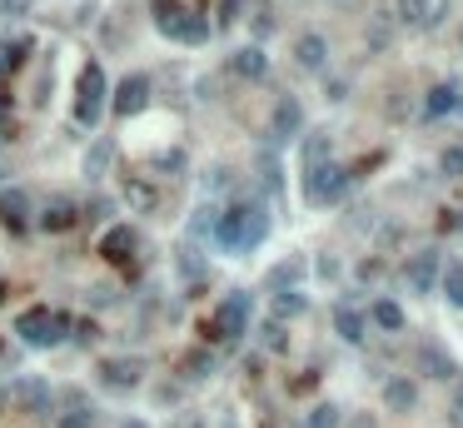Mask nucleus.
Instances as JSON below:
<instances>
[{"mask_svg":"<svg viewBox=\"0 0 463 428\" xmlns=\"http://www.w3.org/2000/svg\"><path fill=\"white\" fill-rule=\"evenodd\" d=\"M5 110H11V95H5V85H0V115H5Z\"/></svg>","mask_w":463,"mask_h":428,"instance_id":"obj_46","label":"nucleus"},{"mask_svg":"<svg viewBox=\"0 0 463 428\" xmlns=\"http://www.w3.org/2000/svg\"><path fill=\"white\" fill-rule=\"evenodd\" d=\"M259 174H264V190L280 194V165H274V155H270V150L259 155Z\"/></svg>","mask_w":463,"mask_h":428,"instance_id":"obj_36","label":"nucleus"},{"mask_svg":"<svg viewBox=\"0 0 463 428\" xmlns=\"http://www.w3.org/2000/svg\"><path fill=\"white\" fill-rule=\"evenodd\" d=\"M5 294H11V290H5V279H0V304H5Z\"/></svg>","mask_w":463,"mask_h":428,"instance_id":"obj_49","label":"nucleus"},{"mask_svg":"<svg viewBox=\"0 0 463 428\" xmlns=\"http://www.w3.org/2000/svg\"><path fill=\"white\" fill-rule=\"evenodd\" d=\"M439 170L449 174V180H463V145H449V150L439 155Z\"/></svg>","mask_w":463,"mask_h":428,"instance_id":"obj_34","label":"nucleus"},{"mask_svg":"<svg viewBox=\"0 0 463 428\" xmlns=\"http://www.w3.org/2000/svg\"><path fill=\"white\" fill-rule=\"evenodd\" d=\"M249 0H219V25H235L239 15H245Z\"/></svg>","mask_w":463,"mask_h":428,"instance_id":"obj_40","label":"nucleus"},{"mask_svg":"<svg viewBox=\"0 0 463 428\" xmlns=\"http://www.w3.org/2000/svg\"><path fill=\"white\" fill-rule=\"evenodd\" d=\"M184 379H209V374H215V353H209V349H194V353H184Z\"/></svg>","mask_w":463,"mask_h":428,"instance_id":"obj_29","label":"nucleus"},{"mask_svg":"<svg viewBox=\"0 0 463 428\" xmlns=\"http://www.w3.org/2000/svg\"><path fill=\"white\" fill-rule=\"evenodd\" d=\"M209 334H215V339H225V343H235L239 334H249V294H245V290L225 294V299L215 304V319H209Z\"/></svg>","mask_w":463,"mask_h":428,"instance_id":"obj_6","label":"nucleus"},{"mask_svg":"<svg viewBox=\"0 0 463 428\" xmlns=\"http://www.w3.org/2000/svg\"><path fill=\"white\" fill-rule=\"evenodd\" d=\"M404 279H409L414 294H433V284H439V249H419L404 264Z\"/></svg>","mask_w":463,"mask_h":428,"instance_id":"obj_10","label":"nucleus"},{"mask_svg":"<svg viewBox=\"0 0 463 428\" xmlns=\"http://www.w3.org/2000/svg\"><path fill=\"white\" fill-rule=\"evenodd\" d=\"M324 160H329V135H309L304 139V174L319 170Z\"/></svg>","mask_w":463,"mask_h":428,"instance_id":"obj_32","label":"nucleus"},{"mask_svg":"<svg viewBox=\"0 0 463 428\" xmlns=\"http://www.w3.org/2000/svg\"><path fill=\"white\" fill-rule=\"evenodd\" d=\"M65 329H70V314L50 309V304H35V309H25L21 319H15V334H21L31 349H50V343H60Z\"/></svg>","mask_w":463,"mask_h":428,"instance_id":"obj_3","label":"nucleus"},{"mask_svg":"<svg viewBox=\"0 0 463 428\" xmlns=\"http://www.w3.org/2000/svg\"><path fill=\"white\" fill-rule=\"evenodd\" d=\"M105 214H110V204H105V200H90V204H85V219H90V225H100Z\"/></svg>","mask_w":463,"mask_h":428,"instance_id":"obj_41","label":"nucleus"},{"mask_svg":"<svg viewBox=\"0 0 463 428\" xmlns=\"http://www.w3.org/2000/svg\"><path fill=\"white\" fill-rule=\"evenodd\" d=\"M140 374H145L140 359H105V364H100L105 388H135V384H140Z\"/></svg>","mask_w":463,"mask_h":428,"instance_id":"obj_13","label":"nucleus"},{"mask_svg":"<svg viewBox=\"0 0 463 428\" xmlns=\"http://www.w3.org/2000/svg\"><path fill=\"white\" fill-rule=\"evenodd\" d=\"M31 11H35V0H0V15L5 21H25Z\"/></svg>","mask_w":463,"mask_h":428,"instance_id":"obj_37","label":"nucleus"},{"mask_svg":"<svg viewBox=\"0 0 463 428\" xmlns=\"http://www.w3.org/2000/svg\"><path fill=\"white\" fill-rule=\"evenodd\" d=\"M364 40H369V55H384L388 45H394V15H388V11L369 15V31H364Z\"/></svg>","mask_w":463,"mask_h":428,"instance_id":"obj_19","label":"nucleus"},{"mask_svg":"<svg viewBox=\"0 0 463 428\" xmlns=\"http://www.w3.org/2000/svg\"><path fill=\"white\" fill-rule=\"evenodd\" d=\"M319 274L324 279H339V259H319Z\"/></svg>","mask_w":463,"mask_h":428,"instance_id":"obj_44","label":"nucleus"},{"mask_svg":"<svg viewBox=\"0 0 463 428\" xmlns=\"http://www.w3.org/2000/svg\"><path fill=\"white\" fill-rule=\"evenodd\" d=\"M414 364H419L423 379H443V384H449V379H459V364H453L439 343H419V349H414Z\"/></svg>","mask_w":463,"mask_h":428,"instance_id":"obj_11","label":"nucleus"},{"mask_svg":"<svg viewBox=\"0 0 463 428\" xmlns=\"http://www.w3.org/2000/svg\"><path fill=\"white\" fill-rule=\"evenodd\" d=\"M394 25H414V31H429V15H433V5L429 0H399V5H394Z\"/></svg>","mask_w":463,"mask_h":428,"instance_id":"obj_22","label":"nucleus"},{"mask_svg":"<svg viewBox=\"0 0 463 428\" xmlns=\"http://www.w3.org/2000/svg\"><path fill=\"white\" fill-rule=\"evenodd\" d=\"M339 428H378V424H374V414H349Z\"/></svg>","mask_w":463,"mask_h":428,"instance_id":"obj_42","label":"nucleus"},{"mask_svg":"<svg viewBox=\"0 0 463 428\" xmlns=\"http://www.w3.org/2000/svg\"><path fill=\"white\" fill-rule=\"evenodd\" d=\"M364 319L374 324V329H384V334H399V329H404V309H399L394 299H374Z\"/></svg>","mask_w":463,"mask_h":428,"instance_id":"obj_20","label":"nucleus"},{"mask_svg":"<svg viewBox=\"0 0 463 428\" xmlns=\"http://www.w3.org/2000/svg\"><path fill=\"white\" fill-rule=\"evenodd\" d=\"M294 65H299V70H309V76H319L324 65H329V40H324V35H299V40H294Z\"/></svg>","mask_w":463,"mask_h":428,"instance_id":"obj_12","label":"nucleus"},{"mask_svg":"<svg viewBox=\"0 0 463 428\" xmlns=\"http://www.w3.org/2000/svg\"><path fill=\"white\" fill-rule=\"evenodd\" d=\"M180 428H200V418H180Z\"/></svg>","mask_w":463,"mask_h":428,"instance_id":"obj_48","label":"nucleus"},{"mask_svg":"<svg viewBox=\"0 0 463 428\" xmlns=\"http://www.w3.org/2000/svg\"><path fill=\"white\" fill-rule=\"evenodd\" d=\"M453 45H459V50H463V21H459V31H453Z\"/></svg>","mask_w":463,"mask_h":428,"instance_id":"obj_47","label":"nucleus"},{"mask_svg":"<svg viewBox=\"0 0 463 428\" xmlns=\"http://www.w3.org/2000/svg\"><path fill=\"white\" fill-rule=\"evenodd\" d=\"M76 339L80 343H95V324H76Z\"/></svg>","mask_w":463,"mask_h":428,"instance_id":"obj_45","label":"nucleus"},{"mask_svg":"<svg viewBox=\"0 0 463 428\" xmlns=\"http://www.w3.org/2000/svg\"><path fill=\"white\" fill-rule=\"evenodd\" d=\"M270 135H274V145H289V139L304 135V105H299L294 95H280V100H274Z\"/></svg>","mask_w":463,"mask_h":428,"instance_id":"obj_9","label":"nucleus"},{"mask_svg":"<svg viewBox=\"0 0 463 428\" xmlns=\"http://www.w3.org/2000/svg\"><path fill=\"white\" fill-rule=\"evenodd\" d=\"M125 200H129V210H140V214H150L155 204H160V194L150 190L145 180H135V174H125Z\"/></svg>","mask_w":463,"mask_h":428,"instance_id":"obj_27","label":"nucleus"},{"mask_svg":"<svg viewBox=\"0 0 463 428\" xmlns=\"http://www.w3.org/2000/svg\"><path fill=\"white\" fill-rule=\"evenodd\" d=\"M229 70H235L239 80H264V76H270V60H264L259 45H245V50L229 55Z\"/></svg>","mask_w":463,"mask_h":428,"instance_id":"obj_15","label":"nucleus"},{"mask_svg":"<svg viewBox=\"0 0 463 428\" xmlns=\"http://www.w3.org/2000/svg\"><path fill=\"white\" fill-rule=\"evenodd\" d=\"M65 404H70V408H65V414H55V428H95L100 414L80 394H65Z\"/></svg>","mask_w":463,"mask_h":428,"instance_id":"obj_16","label":"nucleus"},{"mask_svg":"<svg viewBox=\"0 0 463 428\" xmlns=\"http://www.w3.org/2000/svg\"><path fill=\"white\" fill-rule=\"evenodd\" d=\"M264 349H289V334H284V324H264Z\"/></svg>","mask_w":463,"mask_h":428,"instance_id":"obj_38","label":"nucleus"},{"mask_svg":"<svg viewBox=\"0 0 463 428\" xmlns=\"http://www.w3.org/2000/svg\"><path fill=\"white\" fill-rule=\"evenodd\" d=\"M384 404H388V414H409V408L419 404V388H414L409 379H388V384H384Z\"/></svg>","mask_w":463,"mask_h":428,"instance_id":"obj_21","label":"nucleus"},{"mask_svg":"<svg viewBox=\"0 0 463 428\" xmlns=\"http://www.w3.org/2000/svg\"><path fill=\"white\" fill-rule=\"evenodd\" d=\"M215 219H219V204L215 200L200 204V210H194V219H190V235L194 239H209V235H215Z\"/></svg>","mask_w":463,"mask_h":428,"instance_id":"obj_30","label":"nucleus"},{"mask_svg":"<svg viewBox=\"0 0 463 428\" xmlns=\"http://www.w3.org/2000/svg\"><path fill=\"white\" fill-rule=\"evenodd\" d=\"M129 428H145V424H129Z\"/></svg>","mask_w":463,"mask_h":428,"instance_id":"obj_50","label":"nucleus"},{"mask_svg":"<svg viewBox=\"0 0 463 428\" xmlns=\"http://www.w3.org/2000/svg\"><path fill=\"white\" fill-rule=\"evenodd\" d=\"M349 184H354V174L344 170V165L324 160L319 170L304 174V194H309V204H339L349 194Z\"/></svg>","mask_w":463,"mask_h":428,"instance_id":"obj_5","label":"nucleus"},{"mask_svg":"<svg viewBox=\"0 0 463 428\" xmlns=\"http://www.w3.org/2000/svg\"><path fill=\"white\" fill-rule=\"evenodd\" d=\"M339 424H344V414H339L334 404H319V408L309 414V428H339Z\"/></svg>","mask_w":463,"mask_h":428,"instance_id":"obj_35","label":"nucleus"},{"mask_svg":"<svg viewBox=\"0 0 463 428\" xmlns=\"http://www.w3.org/2000/svg\"><path fill=\"white\" fill-rule=\"evenodd\" d=\"M449 110H459V85H433L429 90V115H449Z\"/></svg>","mask_w":463,"mask_h":428,"instance_id":"obj_31","label":"nucleus"},{"mask_svg":"<svg viewBox=\"0 0 463 428\" xmlns=\"http://www.w3.org/2000/svg\"><path fill=\"white\" fill-rule=\"evenodd\" d=\"M359 274H364V279H384V264H378V259H364V269H359Z\"/></svg>","mask_w":463,"mask_h":428,"instance_id":"obj_43","label":"nucleus"},{"mask_svg":"<svg viewBox=\"0 0 463 428\" xmlns=\"http://www.w3.org/2000/svg\"><path fill=\"white\" fill-rule=\"evenodd\" d=\"M105 70H100L95 60L80 70V95H76V125H85V129H95L100 125V115H105Z\"/></svg>","mask_w":463,"mask_h":428,"instance_id":"obj_4","label":"nucleus"},{"mask_svg":"<svg viewBox=\"0 0 463 428\" xmlns=\"http://www.w3.org/2000/svg\"><path fill=\"white\" fill-rule=\"evenodd\" d=\"M25 50H31V35H0V76L21 70Z\"/></svg>","mask_w":463,"mask_h":428,"instance_id":"obj_24","label":"nucleus"},{"mask_svg":"<svg viewBox=\"0 0 463 428\" xmlns=\"http://www.w3.org/2000/svg\"><path fill=\"white\" fill-rule=\"evenodd\" d=\"M110 165H115V139H95L90 155H85V174H90V180H105Z\"/></svg>","mask_w":463,"mask_h":428,"instance_id":"obj_25","label":"nucleus"},{"mask_svg":"<svg viewBox=\"0 0 463 428\" xmlns=\"http://www.w3.org/2000/svg\"><path fill=\"white\" fill-rule=\"evenodd\" d=\"M299 274H304L299 259H289V264H274V269H270V290H280V294H284V284L294 290V284H299Z\"/></svg>","mask_w":463,"mask_h":428,"instance_id":"obj_33","label":"nucleus"},{"mask_svg":"<svg viewBox=\"0 0 463 428\" xmlns=\"http://www.w3.org/2000/svg\"><path fill=\"white\" fill-rule=\"evenodd\" d=\"M155 31L170 35V40H184V45H205L209 40V21L200 11H184L174 0H160L155 5Z\"/></svg>","mask_w":463,"mask_h":428,"instance_id":"obj_2","label":"nucleus"},{"mask_svg":"<svg viewBox=\"0 0 463 428\" xmlns=\"http://www.w3.org/2000/svg\"><path fill=\"white\" fill-rule=\"evenodd\" d=\"M439 290H443V299H449L453 309H463V264H459V259L439 269Z\"/></svg>","mask_w":463,"mask_h":428,"instance_id":"obj_26","label":"nucleus"},{"mask_svg":"<svg viewBox=\"0 0 463 428\" xmlns=\"http://www.w3.org/2000/svg\"><path fill=\"white\" fill-rule=\"evenodd\" d=\"M110 110H115L120 120H129V115H140L145 105H150V76H125L115 85V95L105 100Z\"/></svg>","mask_w":463,"mask_h":428,"instance_id":"obj_8","label":"nucleus"},{"mask_svg":"<svg viewBox=\"0 0 463 428\" xmlns=\"http://www.w3.org/2000/svg\"><path fill=\"white\" fill-rule=\"evenodd\" d=\"M304 314V294L299 290H284V294H274V324H284V319H299Z\"/></svg>","mask_w":463,"mask_h":428,"instance_id":"obj_28","label":"nucleus"},{"mask_svg":"<svg viewBox=\"0 0 463 428\" xmlns=\"http://www.w3.org/2000/svg\"><path fill=\"white\" fill-rule=\"evenodd\" d=\"M0 174H5V165H0Z\"/></svg>","mask_w":463,"mask_h":428,"instance_id":"obj_51","label":"nucleus"},{"mask_svg":"<svg viewBox=\"0 0 463 428\" xmlns=\"http://www.w3.org/2000/svg\"><path fill=\"white\" fill-rule=\"evenodd\" d=\"M334 329H339V339H344V343H364L369 319H364V314H359L349 299H339V304H334Z\"/></svg>","mask_w":463,"mask_h":428,"instance_id":"obj_14","label":"nucleus"},{"mask_svg":"<svg viewBox=\"0 0 463 428\" xmlns=\"http://www.w3.org/2000/svg\"><path fill=\"white\" fill-rule=\"evenodd\" d=\"M76 219H80V214H76V204H70V200H50V204L40 210V229H50V235L70 229Z\"/></svg>","mask_w":463,"mask_h":428,"instance_id":"obj_23","label":"nucleus"},{"mask_svg":"<svg viewBox=\"0 0 463 428\" xmlns=\"http://www.w3.org/2000/svg\"><path fill=\"white\" fill-rule=\"evenodd\" d=\"M449 428H463V379H453V404H449Z\"/></svg>","mask_w":463,"mask_h":428,"instance_id":"obj_39","label":"nucleus"},{"mask_svg":"<svg viewBox=\"0 0 463 428\" xmlns=\"http://www.w3.org/2000/svg\"><path fill=\"white\" fill-rule=\"evenodd\" d=\"M215 239L219 249H229V254H249V249H259L264 239H270V210H264V200H235L229 210H219L215 219Z\"/></svg>","mask_w":463,"mask_h":428,"instance_id":"obj_1","label":"nucleus"},{"mask_svg":"<svg viewBox=\"0 0 463 428\" xmlns=\"http://www.w3.org/2000/svg\"><path fill=\"white\" fill-rule=\"evenodd\" d=\"M0 408H11V414H35V418H45V414H50V388H45L40 379H15V384L0 394Z\"/></svg>","mask_w":463,"mask_h":428,"instance_id":"obj_7","label":"nucleus"},{"mask_svg":"<svg viewBox=\"0 0 463 428\" xmlns=\"http://www.w3.org/2000/svg\"><path fill=\"white\" fill-rule=\"evenodd\" d=\"M129 249H135V229H129V225H115L105 239H100V254H105L110 264H125Z\"/></svg>","mask_w":463,"mask_h":428,"instance_id":"obj_17","label":"nucleus"},{"mask_svg":"<svg viewBox=\"0 0 463 428\" xmlns=\"http://www.w3.org/2000/svg\"><path fill=\"white\" fill-rule=\"evenodd\" d=\"M25 214H31V200H25V190H0V225L25 229Z\"/></svg>","mask_w":463,"mask_h":428,"instance_id":"obj_18","label":"nucleus"}]
</instances>
